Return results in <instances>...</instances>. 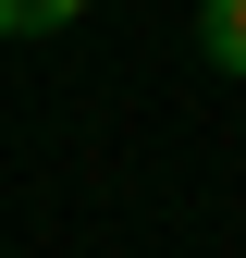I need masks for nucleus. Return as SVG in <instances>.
I'll return each instance as SVG.
<instances>
[{"instance_id": "f257e3e1", "label": "nucleus", "mask_w": 246, "mask_h": 258, "mask_svg": "<svg viewBox=\"0 0 246 258\" xmlns=\"http://www.w3.org/2000/svg\"><path fill=\"white\" fill-rule=\"evenodd\" d=\"M197 37H209V61H222V74H246V0H209Z\"/></svg>"}, {"instance_id": "f03ea898", "label": "nucleus", "mask_w": 246, "mask_h": 258, "mask_svg": "<svg viewBox=\"0 0 246 258\" xmlns=\"http://www.w3.org/2000/svg\"><path fill=\"white\" fill-rule=\"evenodd\" d=\"M86 0H0V37H49V25H74Z\"/></svg>"}]
</instances>
